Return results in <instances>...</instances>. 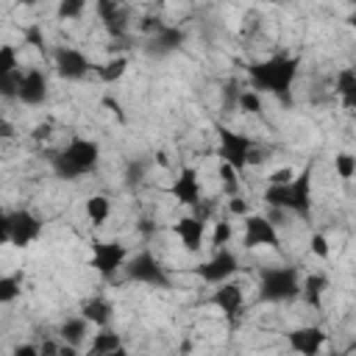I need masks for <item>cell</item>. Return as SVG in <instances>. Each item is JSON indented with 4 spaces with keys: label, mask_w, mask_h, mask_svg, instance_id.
<instances>
[{
    "label": "cell",
    "mask_w": 356,
    "mask_h": 356,
    "mask_svg": "<svg viewBox=\"0 0 356 356\" xmlns=\"http://www.w3.org/2000/svg\"><path fill=\"white\" fill-rule=\"evenodd\" d=\"M239 270H242V261L231 248H211V256L195 264V275L209 286L236 278Z\"/></svg>",
    "instance_id": "cell-12"
},
{
    "label": "cell",
    "mask_w": 356,
    "mask_h": 356,
    "mask_svg": "<svg viewBox=\"0 0 356 356\" xmlns=\"http://www.w3.org/2000/svg\"><path fill=\"white\" fill-rule=\"evenodd\" d=\"M86 353H92V356H122L125 353L122 334H117L111 325L95 328L89 342H86Z\"/></svg>",
    "instance_id": "cell-19"
},
{
    "label": "cell",
    "mask_w": 356,
    "mask_h": 356,
    "mask_svg": "<svg viewBox=\"0 0 356 356\" xmlns=\"http://www.w3.org/2000/svg\"><path fill=\"white\" fill-rule=\"evenodd\" d=\"M348 3H353V6H356V0H348Z\"/></svg>",
    "instance_id": "cell-48"
},
{
    "label": "cell",
    "mask_w": 356,
    "mask_h": 356,
    "mask_svg": "<svg viewBox=\"0 0 356 356\" xmlns=\"http://www.w3.org/2000/svg\"><path fill=\"white\" fill-rule=\"evenodd\" d=\"M167 195H170L178 206H184V209H195V206H200L203 197H206V192H203V181H200V170H197L195 164H184V167H178L175 178H172L170 186H167Z\"/></svg>",
    "instance_id": "cell-13"
},
{
    "label": "cell",
    "mask_w": 356,
    "mask_h": 356,
    "mask_svg": "<svg viewBox=\"0 0 356 356\" xmlns=\"http://www.w3.org/2000/svg\"><path fill=\"white\" fill-rule=\"evenodd\" d=\"M17 6H22V8H33V6H39L42 0H14Z\"/></svg>",
    "instance_id": "cell-44"
},
{
    "label": "cell",
    "mask_w": 356,
    "mask_h": 356,
    "mask_svg": "<svg viewBox=\"0 0 356 356\" xmlns=\"http://www.w3.org/2000/svg\"><path fill=\"white\" fill-rule=\"evenodd\" d=\"M234 222H231V217H225V220H214L211 222V228H209V248H228L231 245V239H234Z\"/></svg>",
    "instance_id": "cell-26"
},
{
    "label": "cell",
    "mask_w": 356,
    "mask_h": 356,
    "mask_svg": "<svg viewBox=\"0 0 356 356\" xmlns=\"http://www.w3.org/2000/svg\"><path fill=\"white\" fill-rule=\"evenodd\" d=\"M172 234L178 236V242L186 253H200L209 242V217L189 211L172 222Z\"/></svg>",
    "instance_id": "cell-14"
},
{
    "label": "cell",
    "mask_w": 356,
    "mask_h": 356,
    "mask_svg": "<svg viewBox=\"0 0 356 356\" xmlns=\"http://www.w3.org/2000/svg\"><path fill=\"white\" fill-rule=\"evenodd\" d=\"M92 328H95V325L78 312V314H70V317L61 320V325L56 328V337H58L64 345H70V348H75V350H83L86 342H89V337H92Z\"/></svg>",
    "instance_id": "cell-18"
},
{
    "label": "cell",
    "mask_w": 356,
    "mask_h": 356,
    "mask_svg": "<svg viewBox=\"0 0 356 356\" xmlns=\"http://www.w3.org/2000/svg\"><path fill=\"white\" fill-rule=\"evenodd\" d=\"M348 350H356V345H350V348H348Z\"/></svg>",
    "instance_id": "cell-47"
},
{
    "label": "cell",
    "mask_w": 356,
    "mask_h": 356,
    "mask_svg": "<svg viewBox=\"0 0 356 356\" xmlns=\"http://www.w3.org/2000/svg\"><path fill=\"white\" fill-rule=\"evenodd\" d=\"M22 70L19 64V47L17 44H0V75Z\"/></svg>",
    "instance_id": "cell-32"
},
{
    "label": "cell",
    "mask_w": 356,
    "mask_h": 356,
    "mask_svg": "<svg viewBox=\"0 0 356 356\" xmlns=\"http://www.w3.org/2000/svg\"><path fill=\"white\" fill-rule=\"evenodd\" d=\"M50 95V78L44 70L39 67H28L22 70V78H19V92H17V100L28 108H36L47 100Z\"/></svg>",
    "instance_id": "cell-16"
},
{
    "label": "cell",
    "mask_w": 356,
    "mask_h": 356,
    "mask_svg": "<svg viewBox=\"0 0 356 356\" xmlns=\"http://www.w3.org/2000/svg\"><path fill=\"white\" fill-rule=\"evenodd\" d=\"M236 111L250 114V117L261 114L264 111V95L259 89H253V86H242L239 95H236Z\"/></svg>",
    "instance_id": "cell-25"
},
{
    "label": "cell",
    "mask_w": 356,
    "mask_h": 356,
    "mask_svg": "<svg viewBox=\"0 0 356 356\" xmlns=\"http://www.w3.org/2000/svg\"><path fill=\"white\" fill-rule=\"evenodd\" d=\"M309 253H312L314 259H320V261H328V256H331V242H328V236H325L323 231H314V234L309 236Z\"/></svg>",
    "instance_id": "cell-33"
},
{
    "label": "cell",
    "mask_w": 356,
    "mask_h": 356,
    "mask_svg": "<svg viewBox=\"0 0 356 356\" xmlns=\"http://www.w3.org/2000/svg\"><path fill=\"white\" fill-rule=\"evenodd\" d=\"M122 275L134 284H142V286H153V289H170L172 278H170V270L164 267V261L150 250V248H142L136 253L128 256L125 261V270Z\"/></svg>",
    "instance_id": "cell-7"
},
{
    "label": "cell",
    "mask_w": 356,
    "mask_h": 356,
    "mask_svg": "<svg viewBox=\"0 0 356 356\" xmlns=\"http://www.w3.org/2000/svg\"><path fill=\"white\" fill-rule=\"evenodd\" d=\"M328 289H331V278H328L325 273H309V275H303V281H300V300H303L309 309L320 312V309H323V300H325V295H328Z\"/></svg>",
    "instance_id": "cell-21"
},
{
    "label": "cell",
    "mask_w": 356,
    "mask_h": 356,
    "mask_svg": "<svg viewBox=\"0 0 356 356\" xmlns=\"http://www.w3.org/2000/svg\"><path fill=\"white\" fill-rule=\"evenodd\" d=\"M245 75H248L250 86L259 89L261 95H270L278 103H289L292 86L300 75V58L286 56V53H275V56L245 64Z\"/></svg>",
    "instance_id": "cell-2"
},
{
    "label": "cell",
    "mask_w": 356,
    "mask_h": 356,
    "mask_svg": "<svg viewBox=\"0 0 356 356\" xmlns=\"http://www.w3.org/2000/svg\"><path fill=\"white\" fill-rule=\"evenodd\" d=\"M19 295H22V275H19V273L3 275V278H0V303L8 306V303H14Z\"/></svg>",
    "instance_id": "cell-29"
},
{
    "label": "cell",
    "mask_w": 356,
    "mask_h": 356,
    "mask_svg": "<svg viewBox=\"0 0 356 356\" xmlns=\"http://www.w3.org/2000/svg\"><path fill=\"white\" fill-rule=\"evenodd\" d=\"M314 167L317 159L312 156L286 184H267L261 200L275 214H292L298 220H312L314 214Z\"/></svg>",
    "instance_id": "cell-1"
},
{
    "label": "cell",
    "mask_w": 356,
    "mask_h": 356,
    "mask_svg": "<svg viewBox=\"0 0 356 356\" xmlns=\"http://www.w3.org/2000/svg\"><path fill=\"white\" fill-rule=\"evenodd\" d=\"M50 64H53V72L67 83L86 81L95 70V61L75 44H56L50 50Z\"/></svg>",
    "instance_id": "cell-9"
},
{
    "label": "cell",
    "mask_w": 356,
    "mask_h": 356,
    "mask_svg": "<svg viewBox=\"0 0 356 356\" xmlns=\"http://www.w3.org/2000/svg\"><path fill=\"white\" fill-rule=\"evenodd\" d=\"M331 164H334V172H337L339 181H353L356 178V153L339 150V153H334Z\"/></svg>",
    "instance_id": "cell-27"
},
{
    "label": "cell",
    "mask_w": 356,
    "mask_h": 356,
    "mask_svg": "<svg viewBox=\"0 0 356 356\" xmlns=\"http://www.w3.org/2000/svg\"><path fill=\"white\" fill-rule=\"evenodd\" d=\"M239 175H242V172H239L236 167H231L228 161H220V167H217V178H220L225 195H236V192H242V178H239Z\"/></svg>",
    "instance_id": "cell-28"
},
{
    "label": "cell",
    "mask_w": 356,
    "mask_h": 356,
    "mask_svg": "<svg viewBox=\"0 0 356 356\" xmlns=\"http://www.w3.org/2000/svg\"><path fill=\"white\" fill-rule=\"evenodd\" d=\"M303 275L292 264L261 267L256 275V295L261 303H292L300 298Z\"/></svg>",
    "instance_id": "cell-5"
},
{
    "label": "cell",
    "mask_w": 356,
    "mask_h": 356,
    "mask_svg": "<svg viewBox=\"0 0 356 356\" xmlns=\"http://www.w3.org/2000/svg\"><path fill=\"white\" fill-rule=\"evenodd\" d=\"M78 312H81L95 328H103V325H111V320H114V300L106 298V295H100V292H95V295H89V298L81 300Z\"/></svg>",
    "instance_id": "cell-20"
},
{
    "label": "cell",
    "mask_w": 356,
    "mask_h": 356,
    "mask_svg": "<svg viewBox=\"0 0 356 356\" xmlns=\"http://www.w3.org/2000/svg\"><path fill=\"white\" fill-rule=\"evenodd\" d=\"M0 134H3V136H6V139H11V136H14V128H11V122H8V120H6V117H3V120H0Z\"/></svg>",
    "instance_id": "cell-42"
},
{
    "label": "cell",
    "mask_w": 356,
    "mask_h": 356,
    "mask_svg": "<svg viewBox=\"0 0 356 356\" xmlns=\"http://www.w3.org/2000/svg\"><path fill=\"white\" fill-rule=\"evenodd\" d=\"M11 353H14V356H42L39 345H33V342H19V345L11 348Z\"/></svg>",
    "instance_id": "cell-39"
},
{
    "label": "cell",
    "mask_w": 356,
    "mask_h": 356,
    "mask_svg": "<svg viewBox=\"0 0 356 356\" xmlns=\"http://www.w3.org/2000/svg\"><path fill=\"white\" fill-rule=\"evenodd\" d=\"M103 159V150L97 139L89 136H70L53 156H50V170L61 181H81L92 172H97Z\"/></svg>",
    "instance_id": "cell-3"
},
{
    "label": "cell",
    "mask_w": 356,
    "mask_h": 356,
    "mask_svg": "<svg viewBox=\"0 0 356 356\" xmlns=\"http://www.w3.org/2000/svg\"><path fill=\"white\" fill-rule=\"evenodd\" d=\"M295 172H298V170H292V167H278V170H273V172L267 175V184H286Z\"/></svg>",
    "instance_id": "cell-37"
},
{
    "label": "cell",
    "mask_w": 356,
    "mask_h": 356,
    "mask_svg": "<svg viewBox=\"0 0 356 356\" xmlns=\"http://www.w3.org/2000/svg\"><path fill=\"white\" fill-rule=\"evenodd\" d=\"M225 209H228V214L231 217H236V220H242V217H248L253 209H250V200L242 195V192H236V195H228V200H225Z\"/></svg>",
    "instance_id": "cell-34"
},
{
    "label": "cell",
    "mask_w": 356,
    "mask_h": 356,
    "mask_svg": "<svg viewBox=\"0 0 356 356\" xmlns=\"http://www.w3.org/2000/svg\"><path fill=\"white\" fill-rule=\"evenodd\" d=\"M42 231H44V220L25 206L6 211L0 220V242L11 248H31L33 242H39Z\"/></svg>",
    "instance_id": "cell-6"
},
{
    "label": "cell",
    "mask_w": 356,
    "mask_h": 356,
    "mask_svg": "<svg viewBox=\"0 0 356 356\" xmlns=\"http://www.w3.org/2000/svg\"><path fill=\"white\" fill-rule=\"evenodd\" d=\"M206 303L214 306L217 312H222L228 320H234L245 306V286L239 281H234V278L222 281V284H214L209 298H206Z\"/></svg>",
    "instance_id": "cell-15"
},
{
    "label": "cell",
    "mask_w": 356,
    "mask_h": 356,
    "mask_svg": "<svg viewBox=\"0 0 356 356\" xmlns=\"http://www.w3.org/2000/svg\"><path fill=\"white\" fill-rule=\"evenodd\" d=\"M111 8H125V0H95V11H111Z\"/></svg>",
    "instance_id": "cell-40"
},
{
    "label": "cell",
    "mask_w": 356,
    "mask_h": 356,
    "mask_svg": "<svg viewBox=\"0 0 356 356\" xmlns=\"http://www.w3.org/2000/svg\"><path fill=\"white\" fill-rule=\"evenodd\" d=\"M50 136H53V122H47V120H44V122H36V125L31 128V139H33L36 145L47 142Z\"/></svg>",
    "instance_id": "cell-36"
},
{
    "label": "cell",
    "mask_w": 356,
    "mask_h": 356,
    "mask_svg": "<svg viewBox=\"0 0 356 356\" xmlns=\"http://www.w3.org/2000/svg\"><path fill=\"white\" fill-rule=\"evenodd\" d=\"M39 350H42V356H61V339L58 337L44 339V342H39Z\"/></svg>",
    "instance_id": "cell-38"
},
{
    "label": "cell",
    "mask_w": 356,
    "mask_h": 356,
    "mask_svg": "<svg viewBox=\"0 0 356 356\" xmlns=\"http://www.w3.org/2000/svg\"><path fill=\"white\" fill-rule=\"evenodd\" d=\"M334 95L345 111H356V67H339L337 70Z\"/></svg>",
    "instance_id": "cell-22"
},
{
    "label": "cell",
    "mask_w": 356,
    "mask_h": 356,
    "mask_svg": "<svg viewBox=\"0 0 356 356\" xmlns=\"http://www.w3.org/2000/svg\"><path fill=\"white\" fill-rule=\"evenodd\" d=\"M86 11V0H56V19L58 22H75Z\"/></svg>",
    "instance_id": "cell-30"
},
{
    "label": "cell",
    "mask_w": 356,
    "mask_h": 356,
    "mask_svg": "<svg viewBox=\"0 0 356 356\" xmlns=\"http://www.w3.org/2000/svg\"><path fill=\"white\" fill-rule=\"evenodd\" d=\"M348 25H350V28H353V33H356V14H350V17H348Z\"/></svg>",
    "instance_id": "cell-45"
},
{
    "label": "cell",
    "mask_w": 356,
    "mask_h": 356,
    "mask_svg": "<svg viewBox=\"0 0 356 356\" xmlns=\"http://www.w3.org/2000/svg\"><path fill=\"white\" fill-rule=\"evenodd\" d=\"M100 108H106L117 122H125V111H122V106H120V100H117V97L103 95V97H100Z\"/></svg>",
    "instance_id": "cell-35"
},
{
    "label": "cell",
    "mask_w": 356,
    "mask_h": 356,
    "mask_svg": "<svg viewBox=\"0 0 356 356\" xmlns=\"http://www.w3.org/2000/svg\"><path fill=\"white\" fill-rule=\"evenodd\" d=\"M214 134H217V156L220 161H228L231 167H236L242 175L245 170L256 167L264 161V150L259 147V142L231 125L214 122Z\"/></svg>",
    "instance_id": "cell-4"
},
{
    "label": "cell",
    "mask_w": 356,
    "mask_h": 356,
    "mask_svg": "<svg viewBox=\"0 0 356 356\" xmlns=\"http://www.w3.org/2000/svg\"><path fill=\"white\" fill-rule=\"evenodd\" d=\"M128 67H131V58H128V56H108L106 61H97V64H95L92 75H95L100 83L111 86V83H120V81L128 75Z\"/></svg>",
    "instance_id": "cell-24"
},
{
    "label": "cell",
    "mask_w": 356,
    "mask_h": 356,
    "mask_svg": "<svg viewBox=\"0 0 356 356\" xmlns=\"http://www.w3.org/2000/svg\"><path fill=\"white\" fill-rule=\"evenodd\" d=\"M111 214H114V203H111L108 195L95 192V195H89V197L83 200V217H86V222H89L92 228H103Z\"/></svg>",
    "instance_id": "cell-23"
},
{
    "label": "cell",
    "mask_w": 356,
    "mask_h": 356,
    "mask_svg": "<svg viewBox=\"0 0 356 356\" xmlns=\"http://www.w3.org/2000/svg\"><path fill=\"white\" fill-rule=\"evenodd\" d=\"M242 248L245 250H261V248L281 250V231L270 214L250 211L248 217H242Z\"/></svg>",
    "instance_id": "cell-10"
},
{
    "label": "cell",
    "mask_w": 356,
    "mask_h": 356,
    "mask_svg": "<svg viewBox=\"0 0 356 356\" xmlns=\"http://www.w3.org/2000/svg\"><path fill=\"white\" fill-rule=\"evenodd\" d=\"M131 250L125 242L120 239H92L89 242V267L103 278V281H114L128 261Z\"/></svg>",
    "instance_id": "cell-8"
},
{
    "label": "cell",
    "mask_w": 356,
    "mask_h": 356,
    "mask_svg": "<svg viewBox=\"0 0 356 356\" xmlns=\"http://www.w3.org/2000/svg\"><path fill=\"white\" fill-rule=\"evenodd\" d=\"M325 339H328V334L320 325H298L286 334V348L300 356H314L325 348Z\"/></svg>",
    "instance_id": "cell-17"
},
{
    "label": "cell",
    "mask_w": 356,
    "mask_h": 356,
    "mask_svg": "<svg viewBox=\"0 0 356 356\" xmlns=\"http://www.w3.org/2000/svg\"><path fill=\"white\" fill-rule=\"evenodd\" d=\"M153 3H156V6H164V3H167V0H153Z\"/></svg>",
    "instance_id": "cell-46"
},
{
    "label": "cell",
    "mask_w": 356,
    "mask_h": 356,
    "mask_svg": "<svg viewBox=\"0 0 356 356\" xmlns=\"http://www.w3.org/2000/svg\"><path fill=\"white\" fill-rule=\"evenodd\" d=\"M142 22H145L142 31L147 33V53L150 56L164 58V56H172V53H178L184 47L186 33L178 25H170V22H164L159 17H145Z\"/></svg>",
    "instance_id": "cell-11"
},
{
    "label": "cell",
    "mask_w": 356,
    "mask_h": 356,
    "mask_svg": "<svg viewBox=\"0 0 356 356\" xmlns=\"http://www.w3.org/2000/svg\"><path fill=\"white\" fill-rule=\"evenodd\" d=\"M22 44H31L33 50H39V53H44V56H50V50H53V47H47L44 28H42L39 22H31V25L22 28Z\"/></svg>",
    "instance_id": "cell-31"
},
{
    "label": "cell",
    "mask_w": 356,
    "mask_h": 356,
    "mask_svg": "<svg viewBox=\"0 0 356 356\" xmlns=\"http://www.w3.org/2000/svg\"><path fill=\"white\" fill-rule=\"evenodd\" d=\"M139 231H142V234L150 239V236L156 234V222H153V220H139Z\"/></svg>",
    "instance_id": "cell-41"
},
{
    "label": "cell",
    "mask_w": 356,
    "mask_h": 356,
    "mask_svg": "<svg viewBox=\"0 0 356 356\" xmlns=\"http://www.w3.org/2000/svg\"><path fill=\"white\" fill-rule=\"evenodd\" d=\"M153 164H159V167H170V159H167V153H164V150H159V153L153 156Z\"/></svg>",
    "instance_id": "cell-43"
}]
</instances>
